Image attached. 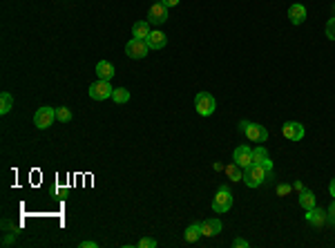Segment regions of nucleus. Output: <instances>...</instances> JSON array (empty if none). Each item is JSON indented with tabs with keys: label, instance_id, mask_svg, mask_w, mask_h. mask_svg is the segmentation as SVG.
I'll return each mask as SVG.
<instances>
[{
	"label": "nucleus",
	"instance_id": "23",
	"mask_svg": "<svg viewBox=\"0 0 335 248\" xmlns=\"http://www.w3.org/2000/svg\"><path fill=\"white\" fill-rule=\"evenodd\" d=\"M56 119H59L61 123L72 121V112H69V107H56Z\"/></svg>",
	"mask_w": 335,
	"mask_h": 248
},
{
	"label": "nucleus",
	"instance_id": "4",
	"mask_svg": "<svg viewBox=\"0 0 335 248\" xmlns=\"http://www.w3.org/2000/svg\"><path fill=\"white\" fill-rule=\"evenodd\" d=\"M242 132H246V136L250 139L253 143H264L268 139V132L264 125H257V123H248L244 121L242 123Z\"/></svg>",
	"mask_w": 335,
	"mask_h": 248
},
{
	"label": "nucleus",
	"instance_id": "26",
	"mask_svg": "<svg viewBox=\"0 0 335 248\" xmlns=\"http://www.w3.org/2000/svg\"><path fill=\"white\" fill-rule=\"evenodd\" d=\"M326 221H331V224L335 226V199H333V204H331L329 213H326Z\"/></svg>",
	"mask_w": 335,
	"mask_h": 248
},
{
	"label": "nucleus",
	"instance_id": "11",
	"mask_svg": "<svg viewBox=\"0 0 335 248\" xmlns=\"http://www.w3.org/2000/svg\"><path fill=\"white\" fill-rule=\"evenodd\" d=\"M253 163L264 165L268 172H273V161L268 159V152H266V148H264V146H257L253 150Z\"/></svg>",
	"mask_w": 335,
	"mask_h": 248
},
{
	"label": "nucleus",
	"instance_id": "15",
	"mask_svg": "<svg viewBox=\"0 0 335 248\" xmlns=\"http://www.w3.org/2000/svg\"><path fill=\"white\" fill-rule=\"evenodd\" d=\"M146 43L150 45V49H161V47H165V43H168V38H165V34L163 31H150V36L146 38Z\"/></svg>",
	"mask_w": 335,
	"mask_h": 248
},
{
	"label": "nucleus",
	"instance_id": "9",
	"mask_svg": "<svg viewBox=\"0 0 335 248\" xmlns=\"http://www.w3.org/2000/svg\"><path fill=\"white\" fill-rule=\"evenodd\" d=\"M282 134L286 136L288 141H302V139H304V125L297 121H288V123H284Z\"/></svg>",
	"mask_w": 335,
	"mask_h": 248
},
{
	"label": "nucleus",
	"instance_id": "5",
	"mask_svg": "<svg viewBox=\"0 0 335 248\" xmlns=\"http://www.w3.org/2000/svg\"><path fill=\"white\" fill-rule=\"evenodd\" d=\"M194 107H197V112H199L201 117H210V114L214 112L217 103H214V98L210 96L208 92H199L197 98H194Z\"/></svg>",
	"mask_w": 335,
	"mask_h": 248
},
{
	"label": "nucleus",
	"instance_id": "17",
	"mask_svg": "<svg viewBox=\"0 0 335 248\" xmlns=\"http://www.w3.org/2000/svg\"><path fill=\"white\" fill-rule=\"evenodd\" d=\"M150 23L148 20H139V23H134V27H132V34H134V38H141L146 40L148 36H150Z\"/></svg>",
	"mask_w": 335,
	"mask_h": 248
},
{
	"label": "nucleus",
	"instance_id": "27",
	"mask_svg": "<svg viewBox=\"0 0 335 248\" xmlns=\"http://www.w3.org/2000/svg\"><path fill=\"white\" fill-rule=\"evenodd\" d=\"M233 246H235V248H246V246H248V242H246V239H235Z\"/></svg>",
	"mask_w": 335,
	"mask_h": 248
},
{
	"label": "nucleus",
	"instance_id": "21",
	"mask_svg": "<svg viewBox=\"0 0 335 248\" xmlns=\"http://www.w3.org/2000/svg\"><path fill=\"white\" fill-rule=\"evenodd\" d=\"M11 107H14V96L9 92H2L0 94V114H9Z\"/></svg>",
	"mask_w": 335,
	"mask_h": 248
},
{
	"label": "nucleus",
	"instance_id": "19",
	"mask_svg": "<svg viewBox=\"0 0 335 248\" xmlns=\"http://www.w3.org/2000/svg\"><path fill=\"white\" fill-rule=\"evenodd\" d=\"M226 175H228L230 181H244V168H239L237 163H228L226 165Z\"/></svg>",
	"mask_w": 335,
	"mask_h": 248
},
{
	"label": "nucleus",
	"instance_id": "3",
	"mask_svg": "<svg viewBox=\"0 0 335 248\" xmlns=\"http://www.w3.org/2000/svg\"><path fill=\"white\" fill-rule=\"evenodd\" d=\"M112 92H114V88L110 85V81H103V78L90 85V96L94 101H107V98H112Z\"/></svg>",
	"mask_w": 335,
	"mask_h": 248
},
{
	"label": "nucleus",
	"instance_id": "31",
	"mask_svg": "<svg viewBox=\"0 0 335 248\" xmlns=\"http://www.w3.org/2000/svg\"><path fill=\"white\" fill-rule=\"evenodd\" d=\"M329 192H331V197H333V199H335V179L331 181V186H329Z\"/></svg>",
	"mask_w": 335,
	"mask_h": 248
},
{
	"label": "nucleus",
	"instance_id": "12",
	"mask_svg": "<svg viewBox=\"0 0 335 248\" xmlns=\"http://www.w3.org/2000/svg\"><path fill=\"white\" fill-rule=\"evenodd\" d=\"M219 233H221V221L219 219H206V221H201V235L204 237H214Z\"/></svg>",
	"mask_w": 335,
	"mask_h": 248
},
{
	"label": "nucleus",
	"instance_id": "25",
	"mask_svg": "<svg viewBox=\"0 0 335 248\" xmlns=\"http://www.w3.org/2000/svg\"><path fill=\"white\" fill-rule=\"evenodd\" d=\"M139 248H156V242L154 239H141V242H139Z\"/></svg>",
	"mask_w": 335,
	"mask_h": 248
},
{
	"label": "nucleus",
	"instance_id": "16",
	"mask_svg": "<svg viewBox=\"0 0 335 248\" xmlns=\"http://www.w3.org/2000/svg\"><path fill=\"white\" fill-rule=\"evenodd\" d=\"M114 65L107 63V61H101V63L96 65V76L103 78V81H112V76H114Z\"/></svg>",
	"mask_w": 335,
	"mask_h": 248
},
{
	"label": "nucleus",
	"instance_id": "8",
	"mask_svg": "<svg viewBox=\"0 0 335 248\" xmlns=\"http://www.w3.org/2000/svg\"><path fill=\"white\" fill-rule=\"evenodd\" d=\"M233 161L239 165V168H244V170H246L248 165H253V150H250L248 146H239V148H235Z\"/></svg>",
	"mask_w": 335,
	"mask_h": 248
},
{
	"label": "nucleus",
	"instance_id": "13",
	"mask_svg": "<svg viewBox=\"0 0 335 248\" xmlns=\"http://www.w3.org/2000/svg\"><path fill=\"white\" fill-rule=\"evenodd\" d=\"M288 18H291L293 25H302L306 20V7L300 5V2L291 5V7H288Z\"/></svg>",
	"mask_w": 335,
	"mask_h": 248
},
{
	"label": "nucleus",
	"instance_id": "7",
	"mask_svg": "<svg viewBox=\"0 0 335 248\" xmlns=\"http://www.w3.org/2000/svg\"><path fill=\"white\" fill-rule=\"evenodd\" d=\"M148 52H150V45L141 38H132L130 43L125 45V54L130 59H146Z\"/></svg>",
	"mask_w": 335,
	"mask_h": 248
},
{
	"label": "nucleus",
	"instance_id": "30",
	"mask_svg": "<svg viewBox=\"0 0 335 248\" xmlns=\"http://www.w3.org/2000/svg\"><path fill=\"white\" fill-rule=\"evenodd\" d=\"M288 190H291V188H288V186H279V188H277V192H279V195H286Z\"/></svg>",
	"mask_w": 335,
	"mask_h": 248
},
{
	"label": "nucleus",
	"instance_id": "22",
	"mask_svg": "<svg viewBox=\"0 0 335 248\" xmlns=\"http://www.w3.org/2000/svg\"><path fill=\"white\" fill-rule=\"evenodd\" d=\"M112 101L119 103V105H123V103L130 101V92H127L125 88H114V92H112Z\"/></svg>",
	"mask_w": 335,
	"mask_h": 248
},
{
	"label": "nucleus",
	"instance_id": "2",
	"mask_svg": "<svg viewBox=\"0 0 335 248\" xmlns=\"http://www.w3.org/2000/svg\"><path fill=\"white\" fill-rule=\"evenodd\" d=\"M230 206H233V195H230L228 186H221L213 199V210L214 213H228Z\"/></svg>",
	"mask_w": 335,
	"mask_h": 248
},
{
	"label": "nucleus",
	"instance_id": "18",
	"mask_svg": "<svg viewBox=\"0 0 335 248\" xmlns=\"http://www.w3.org/2000/svg\"><path fill=\"white\" fill-rule=\"evenodd\" d=\"M300 206L304 210H311V208H315L317 206V199H315V195H313L311 190H302L300 192Z\"/></svg>",
	"mask_w": 335,
	"mask_h": 248
},
{
	"label": "nucleus",
	"instance_id": "14",
	"mask_svg": "<svg viewBox=\"0 0 335 248\" xmlns=\"http://www.w3.org/2000/svg\"><path fill=\"white\" fill-rule=\"evenodd\" d=\"M306 219H308V224L311 226H324V221H326V213L324 210H320V208H311V210H306Z\"/></svg>",
	"mask_w": 335,
	"mask_h": 248
},
{
	"label": "nucleus",
	"instance_id": "10",
	"mask_svg": "<svg viewBox=\"0 0 335 248\" xmlns=\"http://www.w3.org/2000/svg\"><path fill=\"white\" fill-rule=\"evenodd\" d=\"M165 20H168V7H165L163 2H156V5H152L150 11H148V23H152V25H163Z\"/></svg>",
	"mask_w": 335,
	"mask_h": 248
},
{
	"label": "nucleus",
	"instance_id": "20",
	"mask_svg": "<svg viewBox=\"0 0 335 248\" xmlns=\"http://www.w3.org/2000/svg\"><path fill=\"white\" fill-rule=\"evenodd\" d=\"M199 237H204V235H201V224H192L185 228V242L188 244L199 242Z\"/></svg>",
	"mask_w": 335,
	"mask_h": 248
},
{
	"label": "nucleus",
	"instance_id": "28",
	"mask_svg": "<svg viewBox=\"0 0 335 248\" xmlns=\"http://www.w3.org/2000/svg\"><path fill=\"white\" fill-rule=\"evenodd\" d=\"M161 2H163V5L168 7V9H170V7H177V5H179V0H161Z\"/></svg>",
	"mask_w": 335,
	"mask_h": 248
},
{
	"label": "nucleus",
	"instance_id": "24",
	"mask_svg": "<svg viewBox=\"0 0 335 248\" xmlns=\"http://www.w3.org/2000/svg\"><path fill=\"white\" fill-rule=\"evenodd\" d=\"M326 36H329L331 40H335V18H331L329 23H326Z\"/></svg>",
	"mask_w": 335,
	"mask_h": 248
},
{
	"label": "nucleus",
	"instance_id": "1",
	"mask_svg": "<svg viewBox=\"0 0 335 248\" xmlns=\"http://www.w3.org/2000/svg\"><path fill=\"white\" fill-rule=\"evenodd\" d=\"M268 175H271V172H268L264 165L253 163V165H248L246 170H244V181H246L248 188H257V186H262L264 181H266Z\"/></svg>",
	"mask_w": 335,
	"mask_h": 248
},
{
	"label": "nucleus",
	"instance_id": "6",
	"mask_svg": "<svg viewBox=\"0 0 335 248\" xmlns=\"http://www.w3.org/2000/svg\"><path fill=\"white\" fill-rule=\"evenodd\" d=\"M54 119H56V110L49 105H43V107H38L34 114V125L45 130V127H49L54 123Z\"/></svg>",
	"mask_w": 335,
	"mask_h": 248
},
{
	"label": "nucleus",
	"instance_id": "29",
	"mask_svg": "<svg viewBox=\"0 0 335 248\" xmlns=\"http://www.w3.org/2000/svg\"><path fill=\"white\" fill-rule=\"evenodd\" d=\"M96 242H81V248H96Z\"/></svg>",
	"mask_w": 335,
	"mask_h": 248
}]
</instances>
